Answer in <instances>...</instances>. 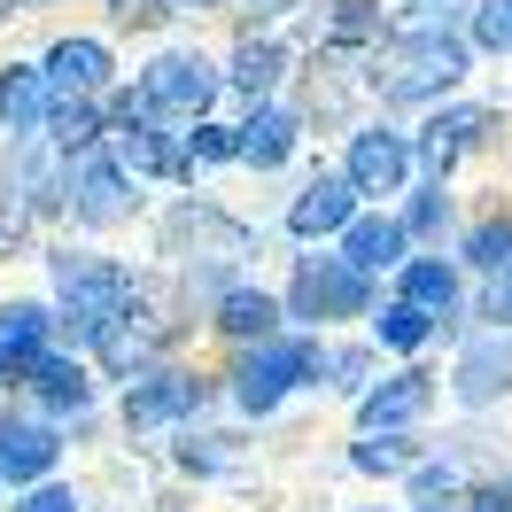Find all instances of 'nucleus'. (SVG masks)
I'll use <instances>...</instances> for the list:
<instances>
[{"instance_id":"21","label":"nucleus","mask_w":512,"mask_h":512,"mask_svg":"<svg viewBox=\"0 0 512 512\" xmlns=\"http://www.w3.org/2000/svg\"><path fill=\"white\" fill-rule=\"evenodd\" d=\"M218 326L233 334V342H264V334H280V303L264 288H233L218 303Z\"/></svg>"},{"instance_id":"4","label":"nucleus","mask_w":512,"mask_h":512,"mask_svg":"<svg viewBox=\"0 0 512 512\" xmlns=\"http://www.w3.org/2000/svg\"><path fill=\"white\" fill-rule=\"evenodd\" d=\"M288 303H295V319H319V326L357 319V311H365V264H357V256H303Z\"/></svg>"},{"instance_id":"1","label":"nucleus","mask_w":512,"mask_h":512,"mask_svg":"<svg viewBox=\"0 0 512 512\" xmlns=\"http://www.w3.org/2000/svg\"><path fill=\"white\" fill-rule=\"evenodd\" d=\"M55 295H63V319L78 334H101L132 303V272L109 256H55Z\"/></svg>"},{"instance_id":"20","label":"nucleus","mask_w":512,"mask_h":512,"mask_svg":"<svg viewBox=\"0 0 512 512\" xmlns=\"http://www.w3.org/2000/svg\"><path fill=\"white\" fill-rule=\"evenodd\" d=\"M288 156H295V117H288V109H256L249 125H241V163L280 171Z\"/></svg>"},{"instance_id":"36","label":"nucleus","mask_w":512,"mask_h":512,"mask_svg":"<svg viewBox=\"0 0 512 512\" xmlns=\"http://www.w3.org/2000/svg\"><path fill=\"white\" fill-rule=\"evenodd\" d=\"M163 8H210V0H163Z\"/></svg>"},{"instance_id":"16","label":"nucleus","mask_w":512,"mask_h":512,"mask_svg":"<svg viewBox=\"0 0 512 512\" xmlns=\"http://www.w3.org/2000/svg\"><path fill=\"white\" fill-rule=\"evenodd\" d=\"M427 396H435L427 373H396V381H381V388L357 396V419H365V427H404V419L427 412Z\"/></svg>"},{"instance_id":"29","label":"nucleus","mask_w":512,"mask_h":512,"mask_svg":"<svg viewBox=\"0 0 512 512\" xmlns=\"http://www.w3.org/2000/svg\"><path fill=\"white\" fill-rule=\"evenodd\" d=\"M474 39L489 55H512V0H481L474 8Z\"/></svg>"},{"instance_id":"33","label":"nucleus","mask_w":512,"mask_h":512,"mask_svg":"<svg viewBox=\"0 0 512 512\" xmlns=\"http://www.w3.org/2000/svg\"><path fill=\"white\" fill-rule=\"evenodd\" d=\"M419 512H458V481L450 474H419Z\"/></svg>"},{"instance_id":"11","label":"nucleus","mask_w":512,"mask_h":512,"mask_svg":"<svg viewBox=\"0 0 512 512\" xmlns=\"http://www.w3.org/2000/svg\"><path fill=\"white\" fill-rule=\"evenodd\" d=\"M481 132H489V109H443V117H435V125L412 140V148H419V163H427L435 179H450V163L466 156Z\"/></svg>"},{"instance_id":"7","label":"nucleus","mask_w":512,"mask_h":512,"mask_svg":"<svg viewBox=\"0 0 512 512\" xmlns=\"http://www.w3.org/2000/svg\"><path fill=\"white\" fill-rule=\"evenodd\" d=\"M450 388H458V404H497V396H512V334H505V326L481 334V342H466Z\"/></svg>"},{"instance_id":"3","label":"nucleus","mask_w":512,"mask_h":512,"mask_svg":"<svg viewBox=\"0 0 512 512\" xmlns=\"http://www.w3.org/2000/svg\"><path fill=\"white\" fill-rule=\"evenodd\" d=\"M303 373H319V350H311V342H280V334H264V342L233 365V404H241V412H272Z\"/></svg>"},{"instance_id":"37","label":"nucleus","mask_w":512,"mask_h":512,"mask_svg":"<svg viewBox=\"0 0 512 512\" xmlns=\"http://www.w3.org/2000/svg\"><path fill=\"white\" fill-rule=\"evenodd\" d=\"M0 365H8V350H0Z\"/></svg>"},{"instance_id":"34","label":"nucleus","mask_w":512,"mask_h":512,"mask_svg":"<svg viewBox=\"0 0 512 512\" xmlns=\"http://www.w3.org/2000/svg\"><path fill=\"white\" fill-rule=\"evenodd\" d=\"M466 512H512V481H481L466 497Z\"/></svg>"},{"instance_id":"15","label":"nucleus","mask_w":512,"mask_h":512,"mask_svg":"<svg viewBox=\"0 0 512 512\" xmlns=\"http://www.w3.org/2000/svg\"><path fill=\"white\" fill-rule=\"evenodd\" d=\"M47 78H55V94H101L109 86V47L101 39H55L47 47Z\"/></svg>"},{"instance_id":"18","label":"nucleus","mask_w":512,"mask_h":512,"mask_svg":"<svg viewBox=\"0 0 512 512\" xmlns=\"http://www.w3.org/2000/svg\"><path fill=\"white\" fill-rule=\"evenodd\" d=\"M47 334H55V319H47L39 303H8V311H0V350H8V365H0V373L24 381V365L47 350Z\"/></svg>"},{"instance_id":"31","label":"nucleus","mask_w":512,"mask_h":512,"mask_svg":"<svg viewBox=\"0 0 512 512\" xmlns=\"http://www.w3.org/2000/svg\"><path fill=\"white\" fill-rule=\"evenodd\" d=\"M443 218H450V194H443V179H435V187L404 210V225H412V233H443Z\"/></svg>"},{"instance_id":"6","label":"nucleus","mask_w":512,"mask_h":512,"mask_svg":"<svg viewBox=\"0 0 512 512\" xmlns=\"http://www.w3.org/2000/svg\"><path fill=\"white\" fill-rule=\"evenodd\" d=\"M412 163H419V148L404 140V132L373 125V132H357V140H350V179L365 194H396L404 179H412Z\"/></svg>"},{"instance_id":"13","label":"nucleus","mask_w":512,"mask_h":512,"mask_svg":"<svg viewBox=\"0 0 512 512\" xmlns=\"http://www.w3.org/2000/svg\"><path fill=\"white\" fill-rule=\"evenodd\" d=\"M47 109H55V78L47 70H0V125L8 132H39L47 125Z\"/></svg>"},{"instance_id":"8","label":"nucleus","mask_w":512,"mask_h":512,"mask_svg":"<svg viewBox=\"0 0 512 512\" xmlns=\"http://www.w3.org/2000/svg\"><path fill=\"white\" fill-rule=\"evenodd\" d=\"M357 179L342 171V179H311V187L295 194V210H288V233L295 241H326V233H342V225L357 218Z\"/></svg>"},{"instance_id":"9","label":"nucleus","mask_w":512,"mask_h":512,"mask_svg":"<svg viewBox=\"0 0 512 512\" xmlns=\"http://www.w3.org/2000/svg\"><path fill=\"white\" fill-rule=\"evenodd\" d=\"M202 404V381L194 373H132V396H125V419L132 427H171Z\"/></svg>"},{"instance_id":"26","label":"nucleus","mask_w":512,"mask_h":512,"mask_svg":"<svg viewBox=\"0 0 512 512\" xmlns=\"http://www.w3.org/2000/svg\"><path fill=\"white\" fill-rule=\"evenodd\" d=\"M466 264H474V272H505L512 264V218L474 225V233H466Z\"/></svg>"},{"instance_id":"32","label":"nucleus","mask_w":512,"mask_h":512,"mask_svg":"<svg viewBox=\"0 0 512 512\" xmlns=\"http://www.w3.org/2000/svg\"><path fill=\"white\" fill-rule=\"evenodd\" d=\"M481 319L512 326V264H505V272H489V295H481Z\"/></svg>"},{"instance_id":"28","label":"nucleus","mask_w":512,"mask_h":512,"mask_svg":"<svg viewBox=\"0 0 512 512\" xmlns=\"http://www.w3.org/2000/svg\"><path fill=\"white\" fill-rule=\"evenodd\" d=\"M241 156V125H194L187 132V171L194 163H233Z\"/></svg>"},{"instance_id":"30","label":"nucleus","mask_w":512,"mask_h":512,"mask_svg":"<svg viewBox=\"0 0 512 512\" xmlns=\"http://www.w3.org/2000/svg\"><path fill=\"white\" fill-rule=\"evenodd\" d=\"M381 32V8H373V0H342V8H334V39H373Z\"/></svg>"},{"instance_id":"5","label":"nucleus","mask_w":512,"mask_h":512,"mask_svg":"<svg viewBox=\"0 0 512 512\" xmlns=\"http://www.w3.org/2000/svg\"><path fill=\"white\" fill-rule=\"evenodd\" d=\"M140 94L156 101L163 117H202L210 109V94H218V70L202 63V55H163V63H148V78H140Z\"/></svg>"},{"instance_id":"2","label":"nucleus","mask_w":512,"mask_h":512,"mask_svg":"<svg viewBox=\"0 0 512 512\" xmlns=\"http://www.w3.org/2000/svg\"><path fill=\"white\" fill-rule=\"evenodd\" d=\"M458 78H466V47L450 32H412V39H396V55L381 70V94L388 101H435Z\"/></svg>"},{"instance_id":"19","label":"nucleus","mask_w":512,"mask_h":512,"mask_svg":"<svg viewBox=\"0 0 512 512\" xmlns=\"http://www.w3.org/2000/svg\"><path fill=\"white\" fill-rule=\"evenodd\" d=\"M24 381L39 388V404H47V412H86V396H94V381H86L70 357H55V350H39L32 365H24Z\"/></svg>"},{"instance_id":"10","label":"nucleus","mask_w":512,"mask_h":512,"mask_svg":"<svg viewBox=\"0 0 512 512\" xmlns=\"http://www.w3.org/2000/svg\"><path fill=\"white\" fill-rule=\"evenodd\" d=\"M70 202H78V218L86 225H109V218H125V163H109V156H78V171H70Z\"/></svg>"},{"instance_id":"22","label":"nucleus","mask_w":512,"mask_h":512,"mask_svg":"<svg viewBox=\"0 0 512 512\" xmlns=\"http://www.w3.org/2000/svg\"><path fill=\"white\" fill-rule=\"evenodd\" d=\"M47 132H55V148H94L101 140V117H94V94H55V109H47Z\"/></svg>"},{"instance_id":"17","label":"nucleus","mask_w":512,"mask_h":512,"mask_svg":"<svg viewBox=\"0 0 512 512\" xmlns=\"http://www.w3.org/2000/svg\"><path fill=\"white\" fill-rule=\"evenodd\" d=\"M404 241H412V225H404V218H350V225H342V256H357L365 272L404 264Z\"/></svg>"},{"instance_id":"23","label":"nucleus","mask_w":512,"mask_h":512,"mask_svg":"<svg viewBox=\"0 0 512 512\" xmlns=\"http://www.w3.org/2000/svg\"><path fill=\"white\" fill-rule=\"evenodd\" d=\"M404 295L427 303V311H450V303H458V272H450L443 256H412V264H404Z\"/></svg>"},{"instance_id":"24","label":"nucleus","mask_w":512,"mask_h":512,"mask_svg":"<svg viewBox=\"0 0 512 512\" xmlns=\"http://www.w3.org/2000/svg\"><path fill=\"white\" fill-rule=\"evenodd\" d=\"M373 334H381L388 350H419V342L435 334V311H427V303H412V295H404V303H388L381 319H373Z\"/></svg>"},{"instance_id":"12","label":"nucleus","mask_w":512,"mask_h":512,"mask_svg":"<svg viewBox=\"0 0 512 512\" xmlns=\"http://www.w3.org/2000/svg\"><path fill=\"white\" fill-rule=\"evenodd\" d=\"M94 350H101V365H109V373H140V365L163 350V326H148V319L125 303V311H117V319L94 334Z\"/></svg>"},{"instance_id":"35","label":"nucleus","mask_w":512,"mask_h":512,"mask_svg":"<svg viewBox=\"0 0 512 512\" xmlns=\"http://www.w3.org/2000/svg\"><path fill=\"white\" fill-rule=\"evenodd\" d=\"M8 512H78V497L70 489H32L24 505H8Z\"/></svg>"},{"instance_id":"14","label":"nucleus","mask_w":512,"mask_h":512,"mask_svg":"<svg viewBox=\"0 0 512 512\" xmlns=\"http://www.w3.org/2000/svg\"><path fill=\"white\" fill-rule=\"evenodd\" d=\"M55 427H39V419H0V474L8 481H39L55 466Z\"/></svg>"},{"instance_id":"25","label":"nucleus","mask_w":512,"mask_h":512,"mask_svg":"<svg viewBox=\"0 0 512 512\" xmlns=\"http://www.w3.org/2000/svg\"><path fill=\"white\" fill-rule=\"evenodd\" d=\"M233 86H241L249 101H264L272 86H280V47H272V39H249V47L233 55Z\"/></svg>"},{"instance_id":"27","label":"nucleus","mask_w":512,"mask_h":512,"mask_svg":"<svg viewBox=\"0 0 512 512\" xmlns=\"http://www.w3.org/2000/svg\"><path fill=\"white\" fill-rule=\"evenodd\" d=\"M350 466H357V474H404V466H412V450L396 443V435H381V427H373V435L350 450Z\"/></svg>"}]
</instances>
